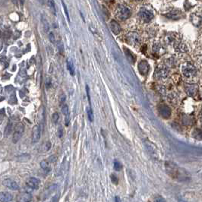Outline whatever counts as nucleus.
I'll return each instance as SVG.
<instances>
[{"label": "nucleus", "instance_id": "nucleus-2", "mask_svg": "<svg viewBox=\"0 0 202 202\" xmlns=\"http://www.w3.org/2000/svg\"><path fill=\"white\" fill-rule=\"evenodd\" d=\"M170 74V71L168 69V68L165 65H160L156 69L155 71V78L159 80H163L166 79Z\"/></svg>", "mask_w": 202, "mask_h": 202}, {"label": "nucleus", "instance_id": "nucleus-5", "mask_svg": "<svg viewBox=\"0 0 202 202\" xmlns=\"http://www.w3.org/2000/svg\"><path fill=\"white\" fill-rule=\"evenodd\" d=\"M141 19L144 22H149L153 18V14L150 11L145 8H142L138 14Z\"/></svg>", "mask_w": 202, "mask_h": 202}, {"label": "nucleus", "instance_id": "nucleus-32", "mask_svg": "<svg viewBox=\"0 0 202 202\" xmlns=\"http://www.w3.org/2000/svg\"><path fill=\"white\" fill-rule=\"evenodd\" d=\"M86 91H87V95H88V100H89V103H91V98H90V92H89V87L87 85L86 86Z\"/></svg>", "mask_w": 202, "mask_h": 202}, {"label": "nucleus", "instance_id": "nucleus-33", "mask_svg": "<svg viewBox=\"0 0 202 202\" xmlns=\"http://www.w3.org/2000/svg\"><path fill=\"white\" fill-rule=\"evenodd\" d=\"M58 135H59V138H62L63 135V131H62V128H59V131H58Z\"/></svg>", "mask_w": 202, "mask_h": 202}, {"label": "nucleus", "instance_id": "nucleus-29", "mask_svg": "<svg viewBox=\"0 0 202 202\" xmlns=\"http://www.w3.org/2000/svg\"><path fill=\"white\" fill-rule=\"evenodd\" d=\"M49 40H50L52 43H55V37H54V34H52V33H49Z\"/></svg>", "mask_w": 202, "mask_h": 202}, {"label": "nucleus", "instance_id": "nucleus-28", "mask_svg": "<svg viewBox=\"0 0 202 202\" xmlns=\"http://www.w3.org/2000/svg\"><path fill=\"white\" fill-rule=\"evenodd\" d=\"M48 160H49V161L51 162V163H54V162H55L57 160V157L55 156H54V155H52V156H49Z\"/></svg>", "mask_w": 202, "mask_h": 202}, {"label": "nucleus", "instance_id": "nucleus-11", "mask_svg": "<svg viewBox=\"0 0 202 202\" xmlns=\"http://www.w3.org/2000/svg\"><path fill=\"white\" fill-rule=\"evenodd\" d=\"M109 28H110V30L112 31V32H113L114 34H119L121 31L120 25H119V23H118L116 21H115V20H113V21H110V23H109Z\"/></svg>", "mask_w": 202, "mask_h": 202}, {"label": "nucleus", "instance_id": "nucleus-24", "mask_svg": "<svg viewBox=\"0 0 202 202\" xmlns=\"http://www.w3.org/2000/svg\"><path fill=\"white\" fill-rule=\"evenodd\" d=\"M69 106H68V105H63V106H62V113H63L65 116H68L69 115Z\"/></svg>", "mask_w": 202, "mask_h": 202}, {"label": "nucleus", "instance_id": "nucleus-16", "mask_svg": "<svg viewBox=\"0 0 202 202\" xmlns=\"http://www.w3.org/2000/svg\"><path fill=\"white\" fill-rule=\"evenodd\" d=\"M31 195L28 192H24L21 193V195L18 197V201L21 202H27V201H31Z\"/></svg>", "mask_w": 202, "mask_h": 202}, {"label": "nucleus", "instance_id": "nucleus-19", "mask_svg": "<svg viewBox=\"0 0 202 202\" xmlns=\"http://www.w3.org/2000/svg\"><path fill=\"white\" fill-rule=\"evenodd\" d=\"M129 39L130 40V43H137L138 42V40H139V37L136 34H132V36H129Z\"/></svg>", "mask_w": 202, "mask_h": 202}, {"label": "nucleus", "instance_id": "nucleus-20", "mask_svg": "<svg viewBox=\"0 0 202 202\" xmlns=\"http://www.w3.org/2000/svg\"><path fill=\"white\" fill-rule=\"evenodd\" d=\"M87 112H88V119H89V120L91 121V122H93V121H94V113H93V111H92L91 108L88 107V109H87Z\"/></svg>", "mask_w": 202, "mask_h": 202}, {"label": "nucleus", "instance_id": "nucleus-17", "mask_svg": "<svg viewBox=\"0 0 202 202\" xmlns=\"http://www.w3.org/2000/svg\"><path fill=\"white\" fill-rule=\"evenodd\" d=\"M67 68H68V70L70 72L71 75L74 76L75 74V66H74L73 62H72L71 59H68V60H67Z\"/></svg>", "mask_w": 202, "mask_h": 202}, {"label": "nucleus", "instance_id": "nucleus-13", "mask_svg": "<svg viewBox=\"0 0 202 202\" xmlns=\"http://www.w3.org/2000/svg\"><path fill=\"white\" fill-rule=\"evenodd\" d=\"M159 112H160V115L166 119L170 117V114H171V111H170V108L166 106H164V105L159 107Z\"/></svg>", "mask_w": 202, "mask_h": 202}, {"label": "nucleus", "instance_id": "nucleus-1", "mask_svg": "<svg viewBox=\"0 0 202 202\" xmlns=\"http://www.w3.org/2000/svg\"><path fill=\"white\" fill-rule=\"evenodd\" d=\"M181 71L183 75L188 78H194L197 75V69L192 62H186L182 65Z\"/></svg>", "mask_w": 202, "mask_h": 202}, {"label": "nucleus", "instance_id": "nucleus-25", "mask_svg": "<svg viewBox=\"0 0 202 202\" xmlns=\"http://www.w3.org/2000/svg\"><path fill=\"white\" fill-rule=\"evenodd\" d=\"M110 178H111V181H112V183H113V184L117 185L118 183H119V179H118V177L115 174L111 175Z\"/></svg>", "mask_w": 202, "mask_h": 202}, {"label": "nucleus", "instance_id": "nucleus-9", "mask_svg": "<svg viewBox=\"0 0 202 202\" xmlns=\"http://www.w3.org/2000/svg\"><path fill=\"white\" fill-rule=\"evenodd\" d=\"M185 90H186V92L188 94V95L194 96L197 93L198 86L197 85H195V84H188L185 86Z\"/></svg>", "mask_w": 202, "mask_h": 202}, {"label": "nucleus", "instance_id": "nucleus-10", "mask_svg": "<svg viewBox=\"0 0 202 202\" xmlns=\"http://www.w3.org/2000/svg\"><path fill=\"white\" fill-rule=\"evenodd\" d=\"M27 186L31 189H36L37 190L40 186V180L37 178H30L27 182Z\"/></svg>", "mask_w": 202, "mask_h": 202}, {"label": "nucleus", "instance_id": "nucleus-34", "mask_svg": "<svg viewBox=\"0 0 202 202\" xmlns=\"http://www.w3.org/2000/svg\"><path fill=\"white\" fill-rule=\"evenodd\" d=\"M199 119H200L201 123H202V111H201L200 115H199Z\"/></svg>", "mask_w": 202, "mask_h": 202}, {"label": "nucleus", "instance_id": "nucleus-14", "mask_svg": "<svg viewBox=\"0 0 202 202\" xmlns=\"http://www.w3.org/2000/svg\"><path fill=\"white\" fill-rule=\"evenodd\" d=\"M145 147H147V150L151 155H156V147L152 142L146 141H144Z\"/></svg>", "mask_w": 202, "mask_h": 202}, {"label": "nucleus", "instance_id": "nucleus-36", "mask_svg": "<svg viewBox=\"0 0 202 202\" xmlns=\"http://www.w3.org/2000/svg\"><path fill=\"white\" fill-rule=\"evenodd\" d=\"M12 2H14V3L15 4H17V2H16V0H12Z\"/></svg>", "mask_w": 202, "mask_h": 202}, {"label": "nucleus", "instance_id": "nucleus-35", "mask_svg": "<svg viewBox=\"0 0 202 202\" xmlns=\"http://www.w3.org/2000/svg\"><path fill=\"white\" fill-rule=\"evenodd\" d=\"M116 201H120V200H119V198H118V197H116Z\"/></svg>", "mask_w": 202, "mask_h": 202}, {"label": "nucleus", "instance_id": "nucleus-21", "mask_svg": "<svg viewBox=\"0 0 202 202\" xmlns=\"http://www.w3.org/2000/svg\"><path fill=\"white\" fill-rule=\"evenodd\" d=\"M12 123H8V126H6V128H5V136H8L9 135L10 133H11V132H12Z\"/></svg>", "mask_w": 202, "mask_h": 202}, {"label": "nucleus", "instance_id": "nucleus-31", "mask_svg": "<svg viewBox=\"0 0 202 202\" xmlns=\"http://www.w3.org/2000/svg\"><path fill=\"white\" fill-rule=\"evenodd\" d=\"M66 100V96L65 94H62L60 96V103H63Z\"/></svg>", "mask_w": 202, "mask_h": 202}, {"label": "nucleus", "instance_id": "nucleus-18", "mask_svg": "<svg viewBox=\"0 0 202 202\" xmlns=\"http://www.w3.org/2000/svg\"><path fill=\"white\" fill-rule=\"evenodd\" d=\"M40 166L43 170H45L46 172H49L51 170V166L50 164L48 161L46 160H43L42 162H40Z\"/></svg>", "mask_w": 202, "mask_h": 202}, {"label": "nucleus", "instance_id": "nucleus-7", "mask_svg": "<svg viewBox=\"0 0 202 202\" xmlns=\"http://www.w3.org/2000/svg\"><path fill=\"white\" fill-rule=\"evenodd\" d=\"M149 64L147 63V61H141L140 63L138 64V71L140 72V74H141L142 75H147L149 72Z\"/></svg>", "mask_w": 202, "mask_h": 202}, {"label": "nucleus", "instance_id": "nucleus-15", "mask_svg": "<svg viewBox=\"0 0 202 202\" xmlns=\"http://www.w3.org/2000/svg\"><path fill=\"white\" fill-rule=\"evenodd\" d=\"M124 50H125V54H126V58H127L128 61H129L131 64L135 63L136 60V57H135V54L132 53V52H131L129 49H126V48H124Z\"/></svg>", "mask_w": 202, "mask_h": 202}, {"label": "nucleus", "instance_id": "nucleus-4", "mask_svg": "<svg viewBox=\"0 0 202 202\" xmlns=\"http://www.w3.org/2000/svg\"><path fill=\"white\" fill-rule=\"evenodd\" d=\"M24 132H25V126H24V125L22 123L17 124L15 128L13 137H12V141H13V143H17L21 138V137L23 135Z\"/></svg>", "mask_w": 202, "mask_h": 202}, {"label": "nucleus", "instance_id": "nucleus-30", "mask_svg": "<svg viewBox=\"0 0 202 202\" xmlns=\"http://www.w3.org/2000/svg\"><path fill=\"white\" fill-rule=\"evenodd\" d=\"M44 146H45V150H49V149H50V147H51L50 142L47 141V142H46V143H45Z\"/></svg>", "mask_w": 202, "mask_h": 202}, {"label": "nucleus", "instance_id": "nucleus-27", "mask_svg": "<svg viewBox=\"0 0 202 202\" xmlns=\"http://www.w3.org/2000/svg\"><path fill=\"white\" fill-rule=\"evenodd\" d=\"M62 5H63V8H64V9H65V15H66L68 20L69 21V12H68V9H67V8H66V5H65V2H64L63 0H62Z\"/></svg>", "mask_w": 202, "mask_h": 202}, {"label": "nucleus", "instance_id": "nucleus-23", "mask_svg": "<svg viewBox=\"0 0 202 202\" xmlns=\"http://www.w3.org/2000/svg\"><path fill=\"white\" fill-rule=\"evenodd\" d=\"M48 5H49V8L52 10V12L53 14H55V3L52 0H49L48 1Z\"/></svg>", "mask_w": 202, "mask_h": 202}, {"label": "nucleus", "instance_id": "nucleus-22", "mask_svg": "<svg viewBox=\"0 0 202 202\" xmlns=\"http://www.w3.org/2000/svg\"><path fill=\"white\" fill-rule=\"evenodd\" d=\"M122 169V166L118 160H115L114 161V170L116 171H120Z\"/></svg>", "mask_w": 202, "mask_h": 202}, {"label": "nucleus", "instance_id": "nucleus-12", "mask_svg": "<svg viewBox=\"0 0 202 202\" xmlns=\"http://www.w3.org/2000/svg\"><path fill=\"white\" fill-rule=\"evenodd\" d=\"M13 200V195L8 192H2L0 193V201L9 202Z\"/></svg>", "mask_w": 202, "mask_h": 202}, {"label": "nucleus", "instance_id": "nucleus-8", "mask_svg": "<svg viewBox=\"0 0 202 202\" xmlns=\"http://www.w3.org/2000/svg\"><path fill=\"white\" fill-rule=\"evenodd\" d=\"M41 129L39 126H35L33 128L32 130V141L34 143H37L40 138Z\"/></svg>", "mask_w": 202, "mask_h": 202}, {"label": "nucleus", "instance_id": "nucleus-6", "mask_svg": "<svg viewBox=\"0 0 202 202\" xmlns=\"http://www.w3.org/2000/svg\"><path fill=\"white\" fill-rule=\"evenodd\" d=\"M2 184L4 186L8 188L11 190H19L20 187L18 186V183L16 182H15L14 180H12V179H6L5 180H3L2 182Z\"/></svg>", "mask_w": 202, "mask_h": 202}, {"label": "nucleus", "instance_id": "nucleus-26", "mask_svg": "<svg viewBox=\"0 0 202 202\" xmlns=\"http://www.w3.org/2000/svg\"><path fill=\"white\" fill-rule=\"evenodd\" d=\"M59 114H58L57 113H54L53 115H52V120H53V122L54 123H57L58 120H59Z\"/></svg>", "mask_w": 202, "mask_h": 202}, {"label": "nucleus", "instance_id": "nucleus-3", "mask_svg": "<svg viewBox=\"0 0 202 202\" xmlns=\"http://www.w3.org/2000/svg\"><path fill=\"white\" fill-rule=\"evenodd\" d=\"M116 16L119 19L125 21L131 16V11L127 7L119 5L116 10Z\"/></svg>", "mask_w": 202, "mask_h": 202}]
</instances>
